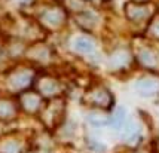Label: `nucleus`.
<instances>
[{
    "mask_svg": "<svg viewBox=\"0 0 159 153\" xmlns=\"http://www.w3.org/2000/svg\"><path fill=\"white\" fill-rule=\"evenodd\" d=\"M66 100L60 95V97L48 98L45 101V104L42 106L40 111H39V119H40L42 125L45 126L48 131H55L64 122V116H66Z\"/></svg>",
    "mask_w": 159,
    "mask_h": 153,
    "instance_id": "f257e3e1",
    "label": "nucleus"
},
{
    "mask_svg": "<svg viewBox=\"0 0 159 153\" xmlns=\"http://www.w3.org/2000/svg\"><path fill=\"white\" fill-rule=\"evenodd\" d=\"M36 70L28 65L14 67L5 74V88L11 94H20L22 91L30 89L36 82Z\"/></svg>",
    "mask_w": 159,
    "mask_h": 153,
    "instance_id": "f03ea898",
    "label": "nucleus"
},
{
    "mask_svg": "<svg viewBox=\"0 0 159 153\" xmlns=\"http://www.w3.org/2000/svg\"><path fill=\"white\" fill-rule=\"evenodd\" d=\"M67 22V11L60 5H46L37 15V24L42 30L58 31Z\"/></svg>",
    "mask_w": 159,
    "mask_h": 153,
    "instance_id": "7ed1b4c3",
    "label": "nucleus"
},
{
    "mask_svg": "<svg viewBox=\"0 0 159 153\" xmlns=\"http://www.w3.org/2000/svg\"><path fill=\"white\" fill-rule=\"evenodd\" d=\"M83 103L86 106L95 107V109L107 110L113 104V95H111V92L109 91V88L104 86L103 83H94L85 92Z\"/></svg>",
    "mask_w": 159,
    "mask_h": 153,
    "instance_id": "20e7f679",
    "label": "nucleus"
},
{
    "mask_svg": "<svg viewBox=\"0 0 159 153\" xmlns=\"http://www.w3.org/2000/svg\"><path fill=\"white\" fill-rule=\"evenodd\" d=\"M20 110H22L27 115H39L42 106L45 104V98L42 97V94L36 89H25L18 94L16 97Z\"/></svg>",
    "mask_w": 159,
    "mask_h": 153,
    "instance_id": "39448f33",
    "label": "nucleus"
},
{
    "mask_svg": "<svg viewBox=\"0 0 159 153\" xmlns=\"http://www.w3.org/2000/svg\"><path fill=\"white\" fill-rule=\"evenodd\" d=\"M34 89L39 91L45 100H48V98H54V97H60L61 95L62 83H61V80L57 79L55 76L48 74V73H43V74L36 77Z\"/></svg>",
    "mask_w": 159,
    "mask_h": 153,
    "instance_id": "423d86ee",
    "label": "nucleus"
},
{
    "mask_svg": "<svg viewBox=\"0 0 159 153\" xmlns=\"http://www.w3.org/2000/svg\"><path fill=\"white\" fill-rule=\"evenodd\" d=\"M25 58L30 63L39 64V65H48L52 58H54V52L49 45H46L42 40H36L34 43H31L30 46L25 49Z\"/></svg>",
    "mask_w": 159,
    "mask_h": 153,
    "instance_id": "0eeeda50",
    "label": "nucleus"
},
{
    "mask_svg": "<svg viewBox=\"0 0 159 153\" xmlns=\"http://www.w3.org/2000/svg\"><path fill=\"white\" fill-rule=\"evenodd\" d=\"M152 6L141 2H129L125 5V15L131 22L140 24L152 18Z\"/></svg>",
    "mask_w": 159,
    "mask_h": 153,
    "instance_id": "6e6552de",
    "label": "nucleus"
},
{
    "mask_svg": "<svg viewBox=\"0 0 159 153\" xmlns=\"http://www.w3.org/2000/svg\"><path fill=\"white\" fill-rule=\"evenodd\" d=\"M20 106L18 101L11 97H0V122H12L18 118Z\"/></svg>",
    "mask_w": 159,
    "mask_h": 153,
    "instance_id": "1a4fd4ad",
    "label": "nucleus"
},
{
    "mask_svg": "<svg viewBox=\"0 0 159 153\" xmlns=\"http://www.w3.org/2000/svg\"><path fill=\"white\" fill-rule=\"evenodd\" d=\"M139 63L149 70H159V52L152 48H143L137 54Z\"/></svg>",
    "mask_w": 159,
    "mask_h": 153,
    "instance_id": "9d476101",
    "label": "nucleus"
},
{
    "mask_svg": "<svg viewBox=\"0 0 159 153\" xmlns=\"http://www.w3.org/2000/svg\"><path fill=\"white\" fill-rule=\"evenodd\" d=\"M0 153H22L21 140L14 134L0 137Z\"/></svg>",
    "mask_w": 159,
    "mask_h": 153,
    "instance_id": "9b49d317",
    "label": "nucleus"
},
{
    "mask_svg": "<svg viewBox=\"0 0 159 153\" xmlns=\"http://www.w3.org/2000/svg\"><path fill=\"white\" fill-rule=\"evenodd\" d=\"M135 89H137V92H140L141 95H144V97L155 95V94L159 92V80L149 79V77L139 79V80L135 82Z\"/></svg>",
    "mask_w": 159,
    "mask_h": 153,
    "instance_id": "f8f14e48",
    "label": "nucleus"
},
{
    "mask_svg": "<svg viewBox=\"0 0 159 153\" xmlns=\"http://www.w3.org/2000/svg\"><path fill=\"white\" fill-rule=\"evenodd\" d=\"M25 45L22 43L21 39L15 37V39H11L6 45V54L11 58H20L21 55H25Z\"/></svg>",
    "mask_w": 159,
    "mask_h": 153,
    "instance_id": "ddd939ff",
    "label": "nucleus"
},
{
    "mask_svg": "<svg viewBox=\"0 0 159 153\" xmlns=\"http://www.w3.org/2000/svg\"><path fill=\"white\" fill-rule=\"evenodd\" d=\"M73 48L76 52L79 54H91L94 48H95V45H94V40L89 39V37H86V36H79L75 39V42H73Z\"/></svg>",
    "mask_w": 159,
    "mask_h": 153,
    "instance_id": "4468645a",
    "label": "nucleus"
},
{
    "mask_svg": "<svg viewBox=\"0 0 159 153\" xmlns=\"http://www.w3.org/2000/svg\"><path fill=\"white\" fill-rule=\"evenodd\" d=\"M120 132H122V138L128 143L131 141H135V140L140 137V128L135 122H126L122 128H120Z\"/></svg>",
    "mask_w": 159,
    "mask_h": 153,
    "instance_id": "2eb2a0df",
    "label": "nucleus"
},
{
    "mask_svg": "<svg viewBox=\"0 0 159 153\" xmlns=\"http://www.w3.org/2000/svg\"><path fill=\"white\" fill-rule=\"evenodd\" d=\"M128 63H129V54L126 51H116L115 54H111L109 60L111 69H124Z\"/></svg>",
    "mask_w": 159,
    "mask_h": 153,
    "instance_id": "dca6fc26",
    "label": "nucleus"
},
{
    "mask_svg": "<svg viewBox=\"0 0 159 153\" xmlns=\"http://www.w3.org/2000/svg\"><path fill=\"white\" fill-rule=\"evenodd\" d=\"M88 122L94 126H104L107 124H110V118L104 111H101V109H97L95 111L88 113Z\"/></svg>",
    "mask_w": 159,
    "mask_h": 153,
    "instance_id": "f3484780",
    "label": "nucleus"
},
{
    "mask_svg": "<svg viewBox=\"0 0 159 153\" xmlns=\"http://www.w3.org/2000/svg\"><path fill=\"white\" fill-rule=\"evenodd\" d=\"M125 120H126V111H125L124 107H119L115 110L113 116L110 118V125L113 126V129L119 131L125 125Z\"/></svg>",
    "mask_w": 159,
    "mask_h": 153,
    "instance_id": "a211bd4d",
    "label": "nucleus"
},
{
    "mask_svg": "<svg viewBox=\"0 0 159 153\" xmlns=\"http://www.w3.org/2000/svg\"><path fill=\"white\" fill-rule=\"evenodd\" d=\"M76 20H77V22H79L83 28H86V30H91V28L95 25V22H97V18L94 16V14L86 12V11L79 12L76 16Z\"/></svg>",
    "mask_w": 159,
    "mask_h": 153,
    "instance_id": "6ab92c4d",
    "label": "nucleus"
},
{
    "mask_svg": "<svg viewBox=\"0 0 159 153\" xmlns=\"http://www.w3.org/2000/svg\"><path fill=\"white\" fill-rule=\"evenodd\" d=\"M149 33H150V36L159 39V18H156V20L152 21L150 27H149Z\"/></svg>",
    "mask_w": 159,
    "mask_h": 153,
    "instance_id": "aec40b11",
    "label": "nucleus"
},
{
    "mask_svg": "<svg viewBox=\"0 0 159 153\" xmlns=\"http://www.w3.org/2000/svg\"><path fill=\"white\" fill-rule=\"evenodd\" d=\"M20 2L22 3V5H33L36 0H20Z\"/></svg>",
    "mask_w": 159,
    "mask_h": 153,
    "instance_id": "412c9836",
    "label": "nucleus"
},
{
    "mask_svg": "<svg viewBox=\"0 0 159 153\" xmlns=\"http://www.w3.org/2000/svg\"><path fill=\"white\" fill-rule=\"evenodd\" d=\"M30 153H45L43 150H33V152H30Z\"/></svg>",
    "mask_w": 159,
    "mask_h": 153,
    "instance_id": "4be33fe9",
    "label": "nucleus"
}]
</instances>
